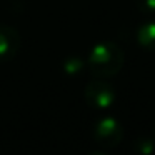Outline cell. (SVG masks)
<instances>
[{
    "instance_id": "6da1fadb",
    "label": "cell",
    "mask_w": 155,
    "mask_h": 155,
    "mask_svg": "<svg viewBox=\"0 0 155 155\" xmlns=\"http://www.w3.org/2000/svg\"><path fill=\"white\" fill-rule=\"evenodd\" d=\"M125 62V54L115 42H102L92 48L87 65L95 77H114Z\"/></svg>"
},
{
    "instance_id": "7a4b0ae2",
    "label": "cell",
    "mask_w": 155,
    "mask_h": 155,
    "mask_svg": "<svg viewBox=\"0 0 155 155\" xmlns=\"http://www.w3.org/2000/svg\"><path fill=\"white\" fill-rule=\"evenodd\" d=\"M124 138V128L114 117H104L94 125V140L104 148H114Z\"/></svg>"
},
{
    "instance_id": "3957f363",
    "label": "cell",
    "mask_w": 155,
    "mask_h": 155,
    "mask_svg": "<svg viewBox=\"0 0 155 155\" xmlns=\"http://www.w3.org/2000/svg\"><path fill=\"white\" fill-rule=\"evenodd\" d=\"M85 100L94 108H108L115 100V88L104 80H94L85 87Z\"/></svg>"
},
{
    "instance_id": "277c9868",
    "label": "cell",
    "mask_w": 155,
    "mask_h": 155,
    "mask_svg": "<svg viewBox=\"0 0 155 155\" xmlns=\"http://www.w3.org/2000/svg\"><path fill=\"white\" fill-rule=\"evenodd\" d=\"M20 48V35L10 25H0V62H7L17 55Z\"/></svg>"
},
{
    "instance_id": "5b68a950",
    "label": "cell",
    "mask_w": 155,
    "mask_h": 155,
    "mask_svg": "<svg viewBox=\"0 0 155 155\" xmlns=\"http://www.w3.org/2000/svg\"><path fill=\"white\" fill-rule=\"evenodd\" d=\"M137 42L145 50L155 52V20H148L138 27Z\"/></svg>"
},
{
    "instance_id": "8992f818",
    "label": "cell",
    "mask_w": 155,
    "mask_h": 155,
    "mask_svg": "<svg viewBox=\"0 0 155 155\" xmlns=\"http://www.w3.org/2000/svg\"><path fill=\"white\" fill-rule=\"evenodd\" d=\"M84 68V60L82 58H68L65 60V72L68 75H77V72H80Z\"/></svg>"
},
{
    "instance_id": "52a82bcc",
    "label": "cell",
    "mask_w": 155,
    "mask_h": 155,
    "mask_svg": "<svg viewBox=\"0 0 155 155\" xmlns=\"http://www.w3.org/2000/svg\"><path fill=\"white\" fill-rule=\"evenodd\" d=\"M135 5L143 14H153L155 12V0H135Z\"/></svg>"
}]
</instances>
